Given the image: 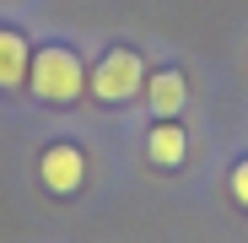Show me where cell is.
Masks as SVG:
<instances>
[{
  "mask_svg": "<svg viewBox=\"0 0 248 243\" xmlns=\"http://www.w3.org/2000/svg\"><path fill=\"white\" fill-rule=\"evenodd\" d=\"M32 162H38V184H44L49 194L76 200L81 189H87V151H81L76 141H44Z\"/></svg>",
  "mask_w": 248,
  "mask_h": 243,
  "instance_id": "3",
  "label": "cell"
},
{
  "mask_svg": "<svg viewBox=\"0 0 248 243\" xmlns=\"http://www.w3.org/2000/svg\"><path fill=\"white\" fill-rule=\"evenodd\" d=\"M27 92L49 108H76L87 97V60L76 44L49 38V44H32V65H27Z\"/></svg>",
  "mask_w": 248,
  "mask_h": 243,
  "instance_id": "1",
  "label": "cell"
},
{
  "mask_svg": "<svg viewBox=\"0 0 248 243\" xmlns=\"http://www.w3.org/2000/svg\"><path fill=\"white\" fill-rule=\"evenodd\" d=\"M146 108H151V119H178L184 113V103H189V76L178 70V65H162V70H151L146 76Z\"/></svg>",
  "mask_w": 248,
  "mask_h": 243,
  "instance_id": "5",
  "label": "cell"
},
{
  "mask_svg": "<svg viewBox=\"0 0 248 243\" xmlns=\"http://www.w3.org/2000/svg\"><path fill=\"white\" fill-rule=\"evenodd\" d=\"M27 65H32V38L16 22H0V92H27Z\"/></svg>",
  "mask_w": 248,
  "mask_h": 243,
  "instance_id": "6",
  "label": "cell"
},
{
  "mask_svg": "<svg viewBox=\"0 0 248 243\" xmlns=\"http://www.w3.org/2000/svg\"><path fill=\"white\" fill-rule=\"evenodd\" d=\"M146 76H151V65H146L140 49L108 44V49L92 60V70H87V92H92L97 103L119 108V103H135V97L146 92Z\"/></svg>",
  "mask_w": 248,
  "mask_h": 243,
  "instance_id": "2",
  "label": "cell"
},
{
  "mask_svg": "<svg viewBox=\"0 0 248 243\" xmlns=\"http://www.w3.org/2000/svg\"><path fill=\"white\" fill-rule=\"evenodd\" d=\"M146 162L162 173H173L189 162V130H184V119H151V130H146Z\"/></svg>",
  "mask_w": 248,
  "mask_h": 243,
  "instance_id": "4",
  "label": "cell"
},
{
  "mask_svg": "<svg viewBox=\"0 0 248 243\" xmlns=\"http://www.w3.org/2000/svg\"><path fill=\"white\" fill-rule=\"evenodd\" d=\"M227 194L248 211V157H237V162H232V173H227Z\"/></svg>",
  "mask_w": 248,
  "mask_h": 243,
  "instance_id": "7",
  "label": "cell"
}]
</instances>
